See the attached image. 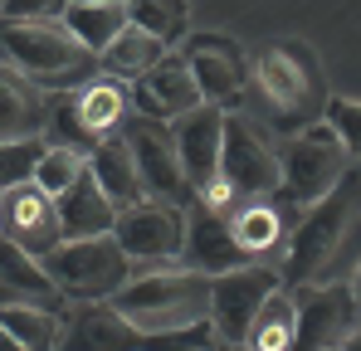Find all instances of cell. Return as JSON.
<instances>
[{
  "instance_id": "6da1fadb",
  "label": "cell",
  "mask_w": 361,
  "mask_h": 351,
  "mask_svg": "<svg viewBox=\"0 0 361 351\" xmlns=\"http://www.w3.org/2000/svg\"><path fill=\"white\" fill-rule=\"evenodd\" d=\"M361 234V171H347L322 200H312L298 215V225L288 234L283 249V283L302 288V283H322V273L337 264V254Z\"/></svg>"
},
{
  "instance_id": "7a4b0ae2",
  "label": "cell",
  "mask_w": 361,
  "mask_h": 351,
  "mask_svg": "<svg viewBox=\"0 0 361 351\" xmlns=\"http://www.w3.org/2000/svg\"><path fill=\"white\" fill-rule=\"evenodd\" d=\"M0 58L49 88H83L98 78V54L78 44L63 20H0Z\"/></svg>"
},
{
  "instance_id": "3957f363",
  "label": "cell",
  "mask_w": 361,
  "mask_h": 351,
  "mask_svg": "<svg viewBox=\"0 0 361 351\" xmlns=\"http://www.w3.org/2000/svg\"><path fill=\"white\" fill-rule=\"evenodd\" d=\"M249 78L264 98V113L279 132H293L312 127L322 108H327V88H322V73H317V58L307 54L302 44H269L249 58Z\"/></svg>"
},
{
  "instance_id": "277c9868",
  "label": "cell",
  "mask_w": 361,
  "mask_h": 351,
  "mask_svg": "<svg viewBox=\"0 0 361 351\" xmlns=\"http://www.w3.org/2000/svg\"><path fill=\"white\" fill-rule=\"evenodd\" d=\"M122 317L147 332H176L190 322H210V278L195 269H152L108 297Z\"/></svg>"
},
{
  "instance_id": "5b68a950",
  "label": "cell",
  "mask_w": 361,
  "mask_h": 351,
  "mask_svg": "<svg viewBox=\"0 0 361 351\" xmlns=\"http://www.w3.org/2000/svg\"><path fill=\"white\" fill-rule=\"evenodd\" d=\"M44 269L54 288L73 302H108L118 288L132 283V259L122 254L113 234L98 239H59L54 254H44Z\"/></svg>"
},
{
  "instance_id": "8992f818",
  "label": "cell",
  "mask_w": 361,
  "mask_h": 351,
  "mask_svg": "<svg viewBox=\"0 0 361 351\" xmlns=\"http://www.w3.org/2000/svg\"><path fill=\"white\" fill-rule=\"evenodd\" d=\"M279 166H283L279 195H283L288 205L307 210L312 200H322L342 176L352 171V156H347L342 137H337L327 122H312V127H302L298 137L279 152Z\"/></svg>"
},
{
  "instance_id": "52a82bcc",
  "label": "cell",
  "mask_w": 361,
  "mask_h": 351,
  "mask_svg": "<svg viewBox=\"0 0 361 351\" xmlns=\"http://www.w3.org/2000/svg\"><path fill=\"white\" fill-rule=\"evenodd\" d=\"M220 176L230 180V190L240 200H264V195H279V147L264 137V127L254 117L225 113V132H220Z\"/></svg>"
},
{
  "instance_id": "ba28073f",
  "label": "cell",
  "mask_w": 361,
  "mask_h": 351,
  "mask_svg": "<svg viewBox=\"0 0 361 351\" xmlns=\"http://www.w3.org/2000/svg\"><path fill=\"white\" fill-rule=\"evenodd\" d=\"M122 142H127V152H132V166H137V180H142L147 200H166V205H180V210L195 200L190 180H185V171H180L176 137H171L166 122L132 113L127 127H122Z\"/></svg>"
},
{
  "instance_id": "9c48e42d",
  "label": "cell",
  "mask_w": 361,
  "mask_h": 351,
  "mask_svg": "<svg viewBox=\"0 0 361 351\" xmlns=\"http://www.w3.org/2000/svg\"><path fill=\"white\" fill-rule=\"evenodd\" d=\"M274 292H283V278L269 264H244V269L210 278V327L220 332L225 347H244L254 317L264 312Z\"/></svg>"
},
{
  "instance_id": "30bf717a",
  "label": "cell",
  "mask_w": 361,
  "mask_h": 351,
  "mask_svg": "<svg viewBox=\"0 0 361 351\" xmlns=\"http://www.w3.org/2000/svg\"><path fill=\"white\" fill-rule=\"evenodd\" d=\"M113 239L132 264H152V269H176L180 249H185V210L166 200H142L132 210H118Z\"/></svg>"
},
{
  "instance_id": "8fae6325",
  "label": "cell",
  "mask_w": 361,
  "mask_h": 351,
  "mask_svg": "<svg viewBox=\"0 0 361 351\" xmlns=\"http://www.w3.org/2000/svg\"><path fill=\"white\" fill-rule=\"evenodd\" d=\"M361 322L352 288L302 283L293 288V351H337V342Z\"/></svg>"
},
{
  "instance_id": "7c38bea8",
  "label": "cell",
  "mask_w": 361,
  "mask_h": 351,
  "mask_svg": "<svg viewBox=\"0 0 361 351\" xmlns=\"http://www.w3.org/2000/svg\"><path fill=\"white\" fill-rule=\"evenodd\" d=\"M0 234L44 264V254H54V244L63 239L54 195L39 190L35 180L15 185V190H0Z\"/></svg>"
},
{
  "instance_id": "4fadbf2b",
  "label": "cell",
  "mask_w": 361,
  "mask_h": 351,
  "mask_svg": "<svg viewBox=\"0 0 361 351\" xmlns=\"http://www.w3.org/2000/svg\"><path fill=\"white\" fill-rule=\"evenodd\" d=\"M180 58L190 63L195 88H200L205 103H215V108H225V113L240 103L244 83H249V54H244L240 44H230V39H220V35H195V39H185Z\"/></svg>"
},
{
  "instance_id": "5bb4252c",
  "label": "cell",
  "mask_w": 361,
  "mask_h": 351,
  "mask_svg": "<svg viewBox=\"0 0 361 351\" xmlns=\"http://www.w3.org/2000/svg\"><path fill=\"white\" fill-rule=\"evenodd\" d=\"M205 98L195 88V73L180 54L157 58L147 73L132 78V113L137 117H157V122H176V117L195 113Z\"/></svg>"
},
{
  "instance_id": "9a60e30c",
  "label": "cell",
  "mask_w": 361,
  "mask_h": 351,
  "mask_svg": "<svg viewBox=\"0 0 361 351\" xmlns=\"http://www.w3.org/2000/svg\"><path fill=\"white\" fill-rule=\"evenodd\" d=\"M180 264L195 269V273H205V278H220V273L244 269V264H254V259L240 249L230 215H220V210H210V205L195 200V205L185 210V249H180Z\"/></svg>"
},
{
  "instance_id": "2e32d148",
  "label": "cell",
  "mask_w": 361,
  "mask_h": 351,
  "mask_svg": "<svg viewBox=\"0 0 361 351\" xmlns=\"http://www.w3.org/2000/svg\"><path fill=\"white\" fill-rule=\"evenodd\" d=\"M220 132H225V108H215V103H200L195 113L176 117L171 137H176L180 171L190 180V190H205L220 176Z\"/></svg>"
},
{
  "instance_id": "e0dca14e",
  "label": "cell",
  "mask_w": 361,
  "mask_h": 351,
  "mask_svg": "<svg viewBox=\"0 0 361 351\" xmlns=\"http://www.w3.org/2000/svg\"><path fill=\"white\" fill-rule=\"evenodd\" d=\"M49 108H54V93H44L35 78H25L20 68L0 58V142L44 137Z\"/></svg>"
},
{
  "instance_id": "ac0fdd59",
  "label": "cell",
  "mask_w": 361,
  "mask_h": 351,
  "mask_svg": "<svg viewBox=\"0 0 361 351\" xmlns=\"http://www.w3.org/2000/svg\"><path fill=\"white\" fill-rule=\"evenodd\" d=\"M59 351H142V332L122 317L113 302H83L63 322Z\"/></svg>"
},
{
  "instance_id": "d6986e66",
  "label": "cell",
  "mask_w": 361,
  "mask_h": 351,
  "mask_svg": "<svg viewBox=\"0 0 361 351\" xmlns=\"http://www.w3.org/2000/svg\"><path fill=\"white\" fill-rule=\"evenodd\" d=\"M293 215H298V205H288L283 195H264V200H240L230 225H235V239H240L244 254L264 259L269 249H279L293 234V225H298Z\"/></svg>"
},
{
  "instance_id": "ffe728a7",
  "label": "cell",
  "mask_w": 361,
  "mask_h": 351,
  "mask_svg": "<svg viewBox=\"0 0 361 351\" xmlns=\"http://www.w3.org/2000/svg\"><path fill=\"white\" fill-rule=\"evenodd\" d=\"M54 205H59L63 239H98V234H113V225H118V210L103 195V185L93 180V171H83L63 195H54Z\"/></svg>"
},
{
  "instance_id": "44dd1931",
  "label": "cell",
  "mask_w": 361,
  "mask_h": 351,
  "mask_svg": "<svg viewBox=\"0 0 361 351\" xmlns=\"http://www.w3.org/2000/svg\"><path fill=\"white\" fill-rule=\"evenodd\" d=\"M68 98H73V113L88 127L93 142L118 137L122 127H127V117H132V88H127L122 78H108V73H103V78H88V83L73 88Z\"/></svg>"
},
{
  "instance_id": "7402d4cb",
  "label": "cell",
  "mask_w": 361,
  "mask_h": 351,
  "mask_svg": "<svg viewBox=\"0 0 361 351\" xmlns=\"http://www.w3.org/2000/svg\"><path fill=\"white\" fill-rule=\"evenodd\" d=\"M88 171H93L98 185H103V195L113 200V210H132V205L147 200V190H142V180H137V166H132V152H127L122 132L108 137V142H98V147L88 152Z\"/></svg>"
},
{
  "instance_id": "603a6c76",
  "label": "cell",
  "mask_w": 361,
  "mask_h": 351,
  "mask_svg": "<svg viewBox=\"0 0 361 351\" xmlns=\"http://www.w3.org/2000/svg\"><path fill=\"white\" fill-rule=\"evenodd\" d=\"M0 283L15 292V302H39V307H54V312L63 302V292L54 288L49 269L35 254H25L20 244H10L5 234H0Z\"/></svg>"
},
{
  "instance_id": "cb8c5ba5",
  "label": "cell",
  "mask_w": 361,
  "mask_h": 351,
  "mask_svg": "<svg viewBox=\"0 0 361 351\" xmlns=\"http://www.w3.org/2000/svg\"><path fill=\"white\" fill-rule=\"evenodd\" d=\"M166 54H171V49H166L161 39H152L147 30L127 25L118 39H113V44H108V49L98 54V73H108V78H122V83H127V78L147 73V68H152L157 58H166Z\"/></svg>"
},
{
  "instance_id": "d4e9b609",
  "label": "cell",
  "mask_w": 361,
  "mask_h": 351,
  "mask_svg": "<svg viewBox=\"0 0 361 351\" xmlns=\"http://www.w3.org/2000/svg\"><path fill=\"white\" fill-rule=\"evenodd\" d=\"M0 327L30 351H59V342H63V317L54 307H39V302L0 307Z\"/></svg>"
},
{
  "instance_id": "484cf974",
  "label": "cell",
  "mask_w": 361,
  "mask_h": 351,
  "mask_svg": "<svg viewBox=\"0 0 361 351\" xmlns=\"http://www.w3.org/2000/svg\"><path fill=\"white\" fill-rule=\"evenodd\" d=\"M63 25L78 35L83 49L103 54L122 30H127V5H68L63 10Z\"/></svg>"
},
{
  "instance_id": "4316f807",
  "label": "cell",
  "mask_w": 361,
  "mask_h": 351,
  "mask_svg": "<svg viewBox=\"0 0 361 351\" xmlns=\"http://www.w3.org/2000/svg\"><path fill=\"white\" fill-rule=\"evenodd\" d=\"M127 25L147 30L152 39H161L171 49L176 39H185L190 10H185V0H127Z\"/></svg>"
},
{
  "instance_id": "83f0119b",
  "label": "cell",
  "mask_w": 361,
  "mask_h": 351,
  "mask_svg": "<svg viewBox=\"0 0 361 351\" xmlns=\"http://www.w3.org/2000/svg\"><path fill=\"white\" fill-rule=\"evenodd\" d=\"M244 351H293V297L288 292H274L264 302V312L254 317Z\"/></svg>"
},
{
  "instance_id": "f1b7e54d",
  "label": "cell",
  "mask_w": 361,
  "mask_h": 351,
  "mask_svg": "<svg viewBox=\"0 0 361 351\" xmlns=\"http://www.w3.org/2000/svg\"><path fill=\"white\" fill-rule=\"evenodd\" d=\"M83 171H88V152H78V147H49L39 156V166H35V185L49 190V195H63Z\"/></svg>"
},
{
  "instance_id": "f546056e",
  "label": "cell",
  "mask_w": 361,
  "mask_h": 351,
  "mask_svg": "<svg viewBox=\"0 0 361 351\" xmlns=\"http://www.w3.org/2000/svg\"><path fill=\"white\" fill-rule=\"evenodd\" d=\"M49 152L44 137H25V142H0V190H15L25 180H35L39 156Z\"/></svg>"
},
{
  "instance_id": "4dcf8cb0",
  "label": "cell",
  "mask_w": 361,
  "mask_h": 351,
  "mask_svg": "<svg viewBox=\"0 0 361 351\" xmlns=\"http://www.w3.org/2000/svg\"><path fill=\"white\" fill-rule=\"evenodd\" d=\"M220 332L210 322H190V327H176V332H147L142 337V351H220Z\"/></svg>"
},
{
  "instance_id": "1f68e13d",
  "label": "cell",
  "mask_w": 361,
  "mask_h": 351,
  "mask_svg": "<svg viewBox=\"0 0 361 351\" xmlns=\"http://www.w3.org/2000/svg\"><path fill=\"white\" fill-rule=\"evenodd\" d=\"M327 127L342 137V147H347V156H361V103L357 98H327Z\"/></svg>"
},
{
  "instance_id": "d6a6232c",
  "label": "cell",
  "mask_w": 361,
  "mask_h": 351,
  "mask_svg": "<svg viewBox=\"0 0 361 351\" xmlns=\"http://www.w3.org/2000/svg\"><path fill=\"white\" fill-rule=\"evenodd\" d=\"M68 0H0V20H63Z\"/></svg>"
},
{
  "instance_id": "836d02e7",
  "label": "cell",
  "mask_w": 361,
  "mask_h": 351,
  "mask_svg": "<svg viewBox=\"0 0 361 351\" xmlns=\"http://www.w3.org/2000/svg\"><path fill=\"white\" fill-rule=\"evenodd\" d=\"M337 351H361V322L347 332V337H342V342H337Z\"/></svg>"
},
{
  "instance_id": "e575fe53",
  "label": "cell",
  "mask_w": 361,
  "mask_h": 351,
  "mask_svg": "<svg viewBox=\"0 0 361 351\" xmlns=\"http://www.w3.org/2000/svg\"><path fill=\"white\" fill-rule=\"evenodd\" d=\"M0 351H30V347H20V342H15V337H10V332L0 327Z\"/></svg>"
},
{
  "instance_id": "d590c367",
  "label": "cell",
  "mask_w": 361,
  "mask_h": 351,
  "mask_svg": "<svg viewBox=\"0 0 361 351\" xmlns=\"http://www.w3.org/2000/svg\"><path fill=\"white\" fill-rule=\"evenodd\" d=\"M352 302H357V312H361V269H357V278H352Z\"/></svg>"
},
{
  "instance_id": "8d00e7d4",
  "label": "cell",
  "mask_w": 361,
  "mask_h": 351,
  "mask_svg": "<svg viewBox=\"0 0 361 351\" xmlns=\"http://www.w3.org/2000/svg\"><path fill=\"white\" fill-rule=\"evenodd\" d=\"M68 5H127V0H68Z\"/></svg>"
},
{
  "instance_id": "74e56055",
  "label": "cell",
  "mask_w": 361,
  "mask_h": 351,
  "mask_svg": "<svg viewBox=\"0 0 361 351\" xmlns=\"http://www.w3.org/2000/svg\"><path fill=\"white\" fill-rule=\"evenodd\" d=\"M220 351H235V347H220Z\"/></svg>"
},
{
  "instance_id": "f35d334b",
  "label": "cell",
  "mask_w": 361,
  "mask_h": 351,
  "mask_svg": "<svg viewBox=\"0 0 361 351\" xmlns=\"http://www.w3.org/2000/svg\"><path fill=\"white\" fill-rule=\"evenodd\" d=\"M235 351H244V347H235Z\"/></svg>"
}]
</instances>
